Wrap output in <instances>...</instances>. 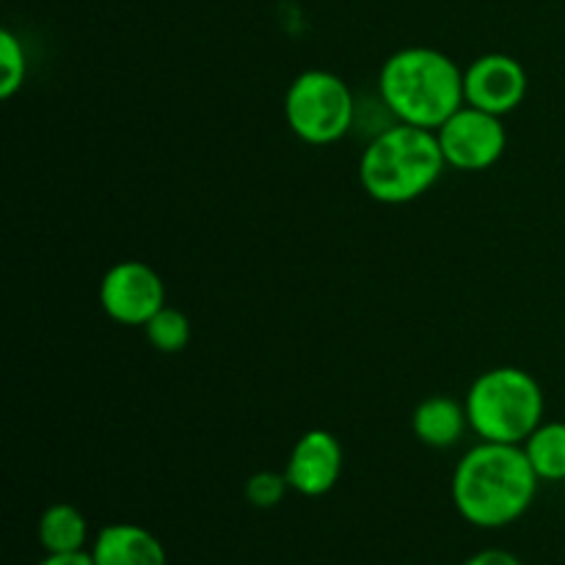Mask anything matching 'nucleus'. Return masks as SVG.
I'll return each instance as SVG.
<instances>
[{
  "mask_svg": "<svg viewBox=\"0 0 565 565\" xmlns=\"http://www.w3.org/2000/svg\"><path fill=\"white\" fill-rule=\"evenodd\" d=\"M539 486V475L530 467L522 445L478 441L452 469L450 497L467 524L502 530L533 508Z\"/></svg>",
  "mask_w": 565,
  "mask_h": 565,
  "instance_id": "obj_1",
  "label": "nucleus"
},
{
  "mask_svg": "<svg viewBox=\"0 0 565 565\" xmlns=\"http://www.w3.org/2000/svg\"><path fill=\"white\" fill-rule=\"evenodd\" d=\"M379 99L395 121L439 130L463 105V70L436 47H403L381 64Z\"/></svg>",
  "mask_w": 565,
  "mask_h": 565,
  "instance_id": "obj_2",
  "label": "nucleus"
},
{
  "mask_svg": "<svg viewBox=\"0 0 565 565\" xmlns=\"http://www.w3.org/2000/svg\"><path fill=\"white\" fill-rule=\"evenodd\" d=\"M447 171L436 130L392 121L381 127L359 158V182L379 204H412Z\"/></svg>",
  "mask_w": 565,
  "mask_h": 565,
  "instance_id": "obj_3",
  "label": "nucleus"
},
{
  "mask_svg": "<svg viewBox=\"0 0 565 565\" xmlns=\"http://www.w3.org/2000/svg\"><path fill=\"white\" fill-rule=\"evenodd\" d=\"M463 406L480 441L524 445L544 423L546 401L539 379L522 367H491L469 384Z\"/></svg>",
  "mask_w": 565,
  "mask_h": 565,
  "instance_id": "obj_4",
  "label": "nucleus"
},
{
  "mask_svg": "<svg viewBox=\"0 0 565 565\" xmlns=\"http://www.w3.org/2000/svg\"><path fill=\"white\" fill-rule=\"evenodd\" d=\"M359 103L353 88L329 70H307L285 92V119L292 136L312 147L342 141L356 127Z\"/></svg>",
  "mask_w": 565,
  "mask_h": 565,
  "instance_id": "obj_5",
  "label": "nucleus"
},
{
  "mask_svg": "<svg viewBox=\"0 0 565 565\" xmlns=\"http://www.w3.org/2000/svg\"><path fill=\"white\" fill-rule=\"evenodd\" d=\"M445 152L447 169L486 171L500 163L508 149V130L502 116L486 114L463 103L445 125L436 130Z\"/></svg>",
  "mask_w": 565,
  "mask_h": 565,
  "instance_id": "obj_6",
  "label": "nucleus"
},
{
  "mask_svg": "<svg viewBox=\"0 0 565 565\" xmlns=\"http://www.w3.org/2000/svg\"><path fill=\"white\" fill-rule=\"evenodd\" d=\"M99 307L119 326H147L166 307V285L152 265L119 259L99 281Z\"/></svg>",
  "mask_w": 565,
  "mask_h": 565,
  "instance_id": "obj_7",
  "label": "nucleus"
},
{
  "mask_svg": "<svg viewBox=\"0 0 565 565\" xmlns=\"http://www.w3.org/2000/svg\"><path fill=\"white\" fill-rule=\"evenodd\" d=\"M530 88L522 61L508 53L478 55L463 70V103L494 116H508L524 103Z\"/></svg>",
  "mask_w": 565,
  "mask_h": 565,
  "instance_id": "obj_8",
  "label": "nucleus"
},
{
  "mask_svg": "<svg viewBox=\"0 0 565 565\" xmlns=\"http://www.w3.org/2000/svg\"><path fill=\"white\" fill-rule=\"evenodd\" d=\"M342 445L331 430L312 428L298 436L287 456V483L301 497H326L342 475Z\"/></svg>",
  "mask_w": 565,
  "mask_h": 565,
  "instance_id": "obj_9",
  "label": "nucleus"
},
{
  "mask_svg": "<svg viewBox=\"0 0 565 565\" xmlns=\"http://www.w3.org/2000/svg\"><path fill=\"white\" fill-rule=\"evenodd\" d=\"M94 565H166V546L141 524H105L92 539Z\"/></svg>",
  "mask_w": 565,
  "mask_h": 565,
  "instance_id": "obj_10",
  "label": "nucleus"
},
{
  "mask_svg": "<svg viewBox=\"0 0 565 565\" xmlns=\"http://www.w3.org/2000/svg\"><path fill=\"white\" fill-rule=\"evenodd\" d=\"M412 430L419 445L430 450H450L469 434V414L461 401L450 395H430L414 408Z\"/></svg>",
  "mask_w": 565,
  "mask_h": 565,
  "instance_id": "obj_11",
  "label": "nucleus"
},
{
  "mask_svg": "<svg viewBox=\"0 0 565 565\" xmlns=\"http://www.w3.org/2000/svg\"><path fill=\"white\" fill-rule=\"evenodd\" d=\"M36 539L44 555H66V552L88 550V522L81 508L70 502H55L44 508L36 524Z\"/></svg>",
  "mask_w": 565,
  "mask_h": 565,
  "instance_id": "obj_12",
  "label": "nucleus"
},
{
  "mask_svg": "<svg viewBox=\"0 0 565 565\" xmlns=\"http://www.w3.org/2000/svg\"><path fill=\"white\" fill-rule=\"evenodd\" d=\"M541 483H565V423H541L522 445Z\"/></svg>",
  "mask_w": 565,
  "mask_h": 565,
  "instance_id": "obj_13",
  "label": "nucleus"
},
{
  "mask_svg": "<svg viewBox=\"0 0 565 565\" xmlns=\"http://www.w3.org/2000/svg\"><path fill=\"white\" fill-rule=\"evenodd\" d=\"M149 345L160 353H180L191 342V320L185 312L166 303L147 326H143Z\"/></svg>",
  "mask_w": 565,
  "mask_h": 565,
  "instance_id": "obj_14",
  "label": "nucleus"
},
{
  "mask_svg": "<svg viewBox=\"0 0 565 565\" xmlns=\"http://www.w3.org/2000/svg\"><path fill=\"white\" fill-rule=\"evenodd\" d=\"M28 77V53L22 39L14 31H0V97L11 99Z\"/></svg>",
  "mask_w": 565,
  "mask_h": 565,
  "instance_id": "obj_15",
  "label": "nucleus"
},
{
  "mask_svg": "<svg viewBox=\"0 0 565 565\" xmlns=\"http://www.w3.org/2000/svg\"><path fill=\"white\" fill-rule=\"evenodd\" d=\"M287 491H292V489H290V483H287L285 472L263 469V472H254L252 478L246 480V489H243V494H246V500L252 502L254 508H259V511H270V508H276L281 500H285Z\"/></svg>",
  "mask_w": 565,
  "mask_h": 565,
  "instance_id": "obj_16",
  "label": "nucleus"
},
{
  "mask_svg": "<svg viewBox=\"0 0 565 565\" xmlns=\"http://www.w3.org/2000/svg\"><path fill=\"white\" fill-rule=\"evenodd\" d=\"M463 565H524L513 552L508 550H480L472 557H467Z\"/></svg>",
  "mask_w": 565,
  "mask_h": 565,
  "instance_id": "obj_17",
  "label": "nucleus"
},
{
  "mask_svg": "<svg viewBox=\"0 0 565 565\" xmlns=\"http://www.w3.org/2000/svg\"><path fill=\"white\" fill-rule=\"evenodd\" d=\"M36 565H94L92 552H66V555H44Z\"/></svg>",
  "mask_w": 565,
  "mask_h": 565,
  "instance_id": "obj_18",
  "label": "nucleus"
}]
</instances>
